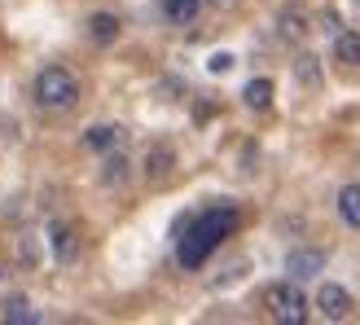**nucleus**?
<instances>
[{
    "label": "nucleus",
    "instance_id": "obj_8",
    "mask_svg": "<svg viewBox=\"0 0 360 325\" xmlns=\"http://www.w3.org/2000/svg\"><path fill=\"white\" fill-rule=\"evenodd\" d=\"M172 167H176V154H172L167 146H154V150L146 154V176H150V180H167Z\"/></svg>",
    "mask_w": 360,
    "mask_h": 325
},
{
    "label": "nucleus",
    "instance_id": "obj_14",
    "mask_svg": "<svg viewBox=\"0 0 360 325\" xmlns=\"http://www.w3.org/2000/svg\"><path fill=\"white\" fill-rule=\"evenodd\" d=\"M128 172H132L128 154H110V158L101 162V185H123V180H128Z\"/></svg>",
    "mask_w": 360,
    "mask_h": 325
},
{
    "label": "nucleus",
    "instance_id": "obj_16",
    "mask_svg": "<svg viewBox=\"0 0 360 325\" xmlns=\"http://www.w3.org/2000/svg\"><path fill=\"white\" fill-rule=\"evenodd\" d=\"M5 321L13 325H35V321H40V312H31V303L27 299H9V308H5Z\"/></svg>",
    "mask_w": 360,
    "mask_h": 325
},
{
    "label": "nucleus",
    "instance_id": "obj_1",
    "mask_svg": "<svg viewBox=\"0 0 360 325\" xmlns=\"http://www.w3.org/2000/svg\"><path fill=\"white\" fill-rule=\"evenodd\" d=\"M233 229H238V211H233V207H207L185 233H180V246H176L180 268H202L207 255L229 238Z\"/></svg>",
    "mask_w": 360,
    "mask_h": 325
},
{
    "label": "nucleus",
    "instance_id": "obj_10",
    "mask_svg": "<svg viewBox=\"0 0 360 325\" xmlns=\"http://www.w3.org/2000/svg\"><path fill=\"white\" fill-rule=\"evenodd\" d=\"M242 101L250 110H268V106H273V79H250L242 88Z\"/></svg>",
    "mask_w": 360,
    "mask_h": 325
},
{
    "label": "nucleus",
    "instance_id": "obj_2",
    "mask_svg": "<svg viewBox=\"0 0 360 325\" xmlns=\"http://www.w3.org/2000/svg\"><path fill=\"white\" fill-rule=\"evenodd\" d=\"M35 101H40L44 110H70V106L79 101V79L70 75L66 66H44L40 75H35Z\"/></svg>",
    "mask_w": 360,
    "mask_h": 325
},
{
    "label": "nucleus",
    "instance_id": "obj_17",
    "mask_svg": "<svg viewBox=\"0 0 360 325\" xmlns=\"http://www.w3.org/2000/svg\"><path fill=\"white\" fill-rule=\"evenodd\" d=\"M303 31H308V27H303V13H281V40H299V35Z\"/></svg>",
    "mask_w": 360,
    "mask_h": 325
},
{
    "label": "nucleus",
    "instance_id": "obj_6",
    "mask_svg": "<svg viewBox=\"0 0 360 325\" xmlns=\"http://www.w3.org/2000/svg\"><path fill=\"white\" fill-rule=\"evenodd\" d=\"M49 246H53V255L58 260H75V229L70 224H49Z\"/></svg>",
    "mask_w": 360,
    "mask_h": 325
},
{
    "label": "nucleus",
    "instance_id": "obj_5",
    "mask_svg": "<svg viewBox=\"0 0 360 325\" xmlns=\"http://www.w3.org/2000/svg\"><path fill=\"white\" fill-rule=\"evenodd\" d=\"M321 268H326V250H316V246H299V250H290V255H285V273H290L295 281L321 273Z\"/></svg>",
    "mask_w": 360,
    "mask_h": 325
},
{
    "label": "nucleus",
    "instance_id": "obj_7",
    "mask_svg": "<svg viewBox=\"0 0 360 325\" xmlns=\"http://www.w3.org/2000/svg\"><path fill=\"white\" fill-rule=\"evenodd\" d=\"M119 18L115 13H93V18H88V35H93V40L97 44H115L119 40Z\"/></svg>",
    "mask_w": 360,
    "mask_h": 325
},
{
    "label": "nucleus",
    "instance_id": "obj_11",
    "mask_svg": "<svg viewBox=\"0 0 360 325\" xmlns=\"http://www.w3.org/2000/svg\"><path fill=\"white\" fill-rule=\"evenodd\" d=\"M338 215H343L352 229H360V185H343V189H338Z\"/></svg>",
    "mask_w": 360,
    "mask_h": 325
},
{
    "label": "nucleus",
    "instance_id": "obj_4",
    "mask_svg": "<svg viewBox=\"0 0 360 325\" xmlns=\"http://www.w3.org/2000/svg\"><path fill=\"white\" fill-rule=\"evenodd\" d=\"M316 308H321V317H326V321H343V317L352 312V295H347L338 281H326V286L316 291Z\"/></svg>",
    "mask_w": 360,
    "mask_h": 325
},
{
    "label": "nucleus",
    "instance_id": "obj_3",
    "mask_svg": "<svg viewBox=\"0 0 360 325\" xmlns=\"http://www.w3.org/2000/svg\"><path fill=\"white\" fill-rule=\"evenodd\" d=\"M264 308L273 312L277 325H303L308 321V299H303V291L295 281H277L264 291Z\"/></svg>",
    "mask_w": 360,
    "mask_h": 325
},
{
    "label": "nucleus",
    "instance_id": "obj_9",
    "mask_svg": "<svg viewBox=\"0 0 360 325\" xmlns=\"http://www.w3.org/2000/svg\"><path fill=\"white\" fill-rule=\"evenodd\" d=\"M334 58L343 66H360V31H338L334 35Z\"/></svg>",
    "mask_w": 360,
    "mask_h": 325
},
{
    "label": "nucleus",
    "instance_id": "obj_18",
    "mask_svg": "<svg viewBox=\"0 0 360 325\" xmlns=\"http://www.w3.org/2000/svg\"><path fill=\"white\" fill-rule=\"evenodd\" d=\"M229 66H233V58H229V53H215V58H211V70H215V75H224Z\"/></svg>",
    "mask_w": 360,
    "mask_h": 325
},
{
    "label": "nucleus",
    "instance_id": "obj_15",
    "mask_svg": "<svg viewBox=\"0 0 360 325\" xmlns=\"http://www.w3.org/2000/svg\"><path fill=\"white\" fill-rule=\"evenodd\" d=\"M295 79L303 88H321V66H316V58H299L295 62Z\"/></svg>",
    "mask_w": 360,
    "mask_h": 325
},
{
    "label": "nucleus",
    "instance_id": "obj_12",
    "mask_svg": "<svg viewBox=\"0 0 360 325\" xmlns=\"http://www.w3.org/2000/svg\"><path fill=\"white\" fill-rule=\"evenodd\" d=\"M115 141H119V128H115V123H97V128H88L84 132V146L88 150H115Z\"/></svg>",
    "mask_w": 360,
    "mask_h": 325
},
{
    "label": "nucleus",
    "instance_id": "obj_13",
    "mask_svg": "<svg viewBox=\"0 0 360 325\" xmlns=\"http://www.w3.org/2000/svg\"><path fill=\"white\" fill-rule=\"evenodd\" d=\"M158 5H163V13L172 18V23H180V27H185V23H193V18H198V9H202V0H158Z\"/></svg>",
    "mask_w": 360,
    "mask_h": 325
}]
</instances>
